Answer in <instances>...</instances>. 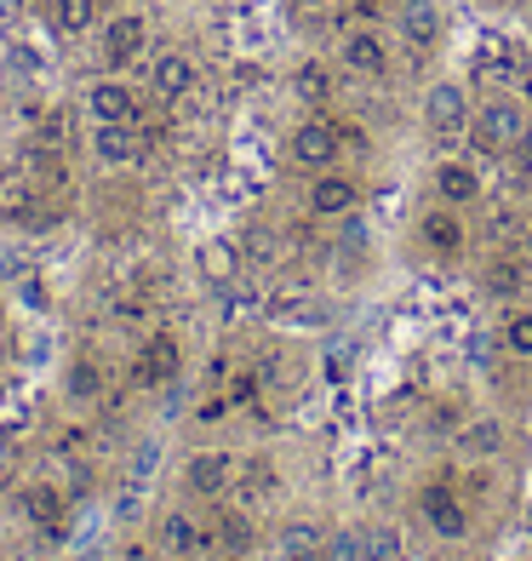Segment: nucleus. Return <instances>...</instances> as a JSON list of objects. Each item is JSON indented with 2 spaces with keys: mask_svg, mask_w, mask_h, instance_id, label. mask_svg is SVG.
Returning <instances> with one entry per match:
<instances>
[{
  "mask_svg": "<svg viewBox=\"0 0 532 561\" xmlns=\"http://www.w3.org/2000/svg\"><path fill=\"white\" fill-rule=\"evenodd\" d=\"M532 138V110L521 104V98L510 92H493L475 104V121H470V144L487 149V156H516V149H527Z\"/></svg>",
  "mask_w": 532,
  "mask_h": 561,
  "instance_id": "nucleus-1",
  "label": "nucleus"
},
{
  "mask_svg": "<svg viewBox=\"0 0 532 561\" xmlns=\"http://www.w3.org/2000/svg\"><path fill=\"white\" fill-rule=\"evenodd\" d=\"M287 156H292L303 172H326V167H338V156H344V133H338V121H326V115L298 121V126H292V138H287Z\"/></svg>",
  "mask_w": 532,
  "mask_h": 561,
  "instance_id": "nucleus-2",
  "label": "nucleus"
},
{
  "mask_svg": "<svg viewBox=\"0 0 532 561\" xmlns=\"http://www.w3.org/2000/svg\"><path fill=\"white\" fill-rule=\"evenodd\" d=\"M475 121V104L459 81H436L424 92V133L429 138H464Z\"/></svg>",
  "mask_w": 532,
  "mask_h": 561,
  "instance_id": "nucleus-3",
  "label": "nucleus"
},
{
  "mask_svg": "<svg viewBox=\"0 0 532 561\" xmlns=\"http://www.w3.org/2000/svg\"><path fill=\"white\" fill-rule=\"evenodd\" d=\"M338 64L349 75H361V81H384L390 75V41L378 30H367V23H355V30L338 35Z\"/></svg>",
  "mask_w": 532,
  "mask_h": 561,
  "instance_id": "nucleus-4",
  "label": "nucleus"
},
{
  "mask_svg": "<svg viewBox=\"0 0 532 561\" xmlns=\"http://www.w3.org/2000/svg\"><path fill=\"white\" fill-rule=\"evenodd\" d=\"M395 35L407 41L413 53H436V46L447 41V7H441V0H401Z\"/></svg>",
  "mask_w": 532,
  "mask_h": 561,
  "instance_id": "nucleus-5",
  "label": "nucleus"
},
{
  "mask_svg": "<svg viewBox=\"0 0 532 561\" xmlns=\"http://www.w3.org/2000/svg\"><path fill=\"white\" fill-rule=\"evenodd\" d=\"M418 516H424L429 533H436V539H447V545L470 539V510H464V499L452 493V488H441V481H429V488L418 493Z\"/></svg>",
  "mask_w": 532,
  "mask_h": 561,
  "instance_id": "nucleus-6",
  "label": "nucleus"
},
{
  "mask_svg": "<svg viewBox=\"0 0 532 561\" xmlns=\"http://www.w3.org/2000/svg\"><path fill=\"white\" fill-rule=\"evenodd\" d=\"M92 161L97 167H138L143 161V133H138V121H97L92 126Z\"/></svg>",
  "mask_w": 532,
  "mask_h": 561,
  "instance_id": "nucleus-7",
  "label": "nucleus"
},
{
  "mask_svg": "<svg viewBox=\"0 0 532 561\" xmlns=\"http://www.w3.org/2000/svg\"><path fill=\"white\" fill-rule=\"evenodd\" d=\"M143 46H149V18H143V12H115V18L104 23V35H97V53H104L109 69L138 64Z\"/></svg>",
  "mask_w": 532,
  "mask_h": 561,
  "instance_id": "nucleus-8",
  "label": "nucleus"
},
{
  "mask_svg": "<svg viewBox=\"0 0 532 561\" xmlns=\"http://www.w3.org/2000/svg\"><path fill=\"white\" fill-rule=\"evenodd\" d=\"M355 207H361V178L338 172V167L315 172V184H310V218H355Z\"/></svg>",
  "mask_w": 532,
  "mask_h": 561,
  "instance_id": "nucleus-9",
  "label": "nucleus"
},
{
  "mask_svg": "<svg viewBox=\"0 0 532 561\" xmlns=\"http://www.w3.org/2000/svg\"><path fill=\"white\" fill-rule=\"evenodd\" d=\"M235 476H241L235 453L212 447V453H195L189 465H184V488H189L195 499H223V493L235 488Z\"/></svg>",
  "mask_w": 532,
  "mask_h": 561,
  "instance_id": "nucleus-10",
  "label": "nucleus"
},
{
  "mask_svg": "<svg viewBox=\"0 0 532 561\" xmlns=\"http://www.w3.org/2000/svg\"><path fill=\"white\" fill-rule=\"evenodd\" d=\"M177 373H184V350H177V339H172V333H155V339L143 344V355L132 362L138 390H166Z\"/></svg>",
  "mask_w": 532,
  "mask_h": 561,
  "instance_id": "nucleus-11",
  "label": "nucleus"
},
{
  "mask_svg": "<svg viewBox=\"0 0 532 561\" xmlns=\"http://www.w3.org/2000/svg\"><path fill=\"white\" fill-rule=\"evenodd\" d=\"M429 184H436L441 207H475L481 190H487V178H481V167H470V161H436Z\"/></svg>",
  "mask_w": 532,
  "mask_h": 561,
  "instance_id": "nucleus-12",
  "label": "nucleus"
},
{
  "mask_svg": "<svg viewBox=\"0 0 532 561\" xmlns=\"http://www.w3.org/2000/svg\"><path fill=\"white\" fill-rule=\"evenodd\" d=\"M200 87V69L189 53H161L155 64H149V92L166 98V104H184V98Z\"/></svg>",
  "mask_w": 532,
  "mask_h": 561,
  "instance_id": "nucleus-13",
  "label": "nucleus"
},
{
  "mask_svg": "<svg viewBox=\"0 0 532 561\" xmlns=\"http://www.w3.org/2000/svg\"><path fill=\"white\" fill-rule=\"evenodd\" d=\"M418 241L429 252H441V259H459V252H464V218H459V207H429L418 218Z\"/></svg>",
  "mask_w": 532,
  "mask_h": 561,
  "instance_id": "nucleus-14",
  "label": "nucleus"
},
{
  "mask_svg": "<svg viewBox=\"0 0 532 561\" xmlns=\"http://www.w3.org/2000/svg\"><path fill=\"white\" fill-rule=\"evenodd\" d=\"M86 121H138V92L126 81H92L86 92Z\"/></svg>",
  "mask_w": 532,
  "mask_h": 561,
  "instance_id": "nucleus-15",
  "label": "nucleus"
},
{
  "mask_svg": "<svg viewBox=\"0 0 532 561\" xmlns=\"http://www.w3.org/2000/svg\"><path fill=\"white\" fill-rule=\"evenodd\" d=\"M155 539H161L166 556H189V561L212 545V539H207V527H200L195 516H184V510H166L161 527H155Z\"/></svg>",
  "mask_w": 532,
  "mask_h": 561,
  "instance_id": "nucleus-16",
  "label": "nucleus"
},
{
  "mask_svg": "<svg viewBox=\"0 0 532 561\" xmlns=\"http://www.w3.org/2000/svg\"><path fill=\"white\" fill-rule=\"evenodd\" d=\"M241 264H246V252L235 241H207L200 247V275L212 280V287H230V280H241Z\"/></svg>",
  "mask_w": 532,
  "mask_h": 561,
  "instance_id": "nucleus-17",
  "label": "nucleus"
},
{
  "mask_svg": "<svg viewBox=\"0 0 532 561\" xmlns=\"http://www.w3.org/2000/svg\"><path fill=\"white\" fill-rule=\"evenodd\" d=\"M452 447H459L464 458H498L504 453V424L498 419H470L459 436H452Z\"/></svg>",
  "mask_w": 532,
  "mask_h": 561,
  "instance_id": "nucleus-18",
  "label": "nucleus"
},
{
  "mask_svg": "<svg viewBox=\"0 0 532 561\" xmlns=\"http://www.w3.org/2000/svg\"><path fill=\"white\" fill-rule=\"evenodd\" d=\"M23 510H30V522L35 527H46V533H53V539H58V527H63V493L58 488H46V481H35V488H23Z\"/></svg>",
  "mask_w": 532,
  "mask_h": 561,
  "instance_id": "nucleus-19",
  "label": "nucleus"
},
{
  "mask_svg": "<svg viewBox=\"0 0 532 561\" xmlns=\"http://www.w3.org/2000/svg\"><path fill=\"white\" fill-rule=\"evenodd\" d=\"M326 533L315 522H287L281 527V561H321Z\"/></svg>",
  "mask_w": 532,
  "mask_h": 561,
  "instance_id": "nucleus-20",
  "label": "nucleus"
},
{
  "mask_svg": "<svg viewBox=\"0 0 532 561\" xmlns=\"http://www.w3.org/2000/svg\"><path fill=\"white\" fill-rule=\"evenodd\" d=\"M97 23V0H53V30L58 35H86Z\"/></svg>",
  "mask_w": 532,
  "mask_h": 561,
  "instance_id": "nucleus-21",
  "label": "nucleus"
},
{
  "mask_svg": "<svg viewBox=\"0 0 532 561\" xmlns=\"http://www.w3.org/2000/svg\"><path fill=\"white\" fill-rule=\"evenodd\" d=\"M498 344H504V355H521V362H532V310H510V316H504Z\"/></svg>",
  "mask_w": 532,
  "mask_h": 561,
  "instance_id": "nucleus-22",
  "label": "nucleus"
},
{
  "mask_svg": "<svg viewBox=\"0 0 532 561\" xmlns=\"http://www.w3.org/2000/svg\"><path fill=\"white\" fill-rule=\"evenodd\" d=\"M361 561H407V545H401L395 527H367L361 533Z\"/></svg>",
  "mask_w": 532,
  "mask_h": 561,
  "instance_id": "nucleus-23",
  "label": "nucleus"
},
{
  "mask_svg": "<svg viewBox=\"0 0 532 561\" xmlns=\"http://www.w3.org/2000/svg\"><path fill=\"white\" fill-rule=\"evenodd\" d=\"M292 87H298L303 104H326V98H333V69H326V64H303L292 75Z\"/></svg>",
  "mask_w": 532,
  "mask_h": 561,
  "instance_id": "nucleus-24",
  "label": "nucleus"
},
{
  "mask_svg": "<svg viewBox=\"0 0 532 561\" xmlns=\"http://www.w3.org/2000/svg\"><path fill=\"white\" fill-rule=\"evenodd\" d=\"M69 396L74 401H97V396H104V373H97L92 362H74L69 367Z\"/></svg>",
  "mask_w": 532,
  "mask_h": 561,
  "instance_id": "nucleus-25",
  "label": "nucleus"
},
{
  "mask_svg": "<svg viewBox=\"0 0 532 561\" xmlns=\"http://www.w3.org/2000/svg\"><path fill=\"white\" fill-rule=\"evenodd\" d=\"M321 561H361V533H355V527L326 533V550H321Z\"/></svg>",
  "mask_w": 532,
  "mask_h": 561,
  "instance_id": "nucleus-26",
  "label": "nucleus"
},
{
  "mask_svg": "<svg viewBox=\"0 0 532 561\" xmlns=\"http://www.w3.org/2000/svg\"><path fill=\"white\" fill-rule=\"evenodd\" d=\"M218 539H223V545H230V556H241V550L252 545V522L241 516V510H230V516H223V522H218Z\"/></svg>",
  "mask_w": 532,
  "mask_h": 561,
  "instance_id": "nucleus-27",
  "label": "nucleus"
},
{
  "mask_svg": "<svg viewBox=\"0 0 532 561\" xmlns=\"http://www.w3.org/2000/svg\"><path fill=\"white\" fill-rule=\"evenodd\" d=\"M275 488H281V481L269 476V465H246V470H241V493H246V499H269Z\"/></svg>",
  "mask_w": 532,
  "mask_h": 561,
  "instance_id": "nucleus-28",
  "label": "nucleus"
},
{
  "mask_svg": "<svg viewBox=\"0 0 532 561\" xmlns=\"http://www.w3.org/2000/svg\"><path fill=\"white\" fill-rule=\"evenodd\" d=\"M223 396H230V407H252V401H258V378H252V373H235Z\"/></svg>",
  "mask_w": 532,
  "mask_h": 561,
  "instance_id": "nucleus-29",
  "label": "nucleus"
},
{
  "mask_svg": "<svg viewBox=\"0 0 532 561\" xmlns=\"http://www.w3.org/2000/svg\"><path fill=\"white\" fill-rule=\"evenodd\" d=\"M223 413H230V396H212V401H200V407H195V419H200V424H218Z\"/></svg>",
  "mask_w": 532,
  "mask_h": 561,
  "instance_id": "nucleus-30",
  "label": "nucleus"
},
{
  "mask_svg": "<svg viewBox=\"0 0 532 561\" xmlns=\"http://www.w3.org/2000/svg\"><path fill=\"white\" fill-rule=\"evenodd\" d=\"M138 510H143V493H138V488H126L120 504H115V516H120V522H138Z\"/></svg>",
  "mask_w": 532,
  "mask_h": 561,
  "instance_id": "nucleus-31",
  "label": "nucleus"
},
{
  "mask_svg": "<svg viewBox=\"0 0 532 561\" xmlns=\"http://www.w3.org/2000/svg\"><path fill=\"white\" fill-rule=\"evenodd\" d=\"M521 270H527V264H521ZM521 270H516V264H498V270H493V293H516Z\"/></svg>",
  "mask_w": 532,
  "mask_h": 561,
  "instance_id": "nucleus-32",
  "label": "nucleus"
},
{
  "mask_svg": "<svg viewBox=\"0 0 532 561\" xmlns=\"http://www.w3.org/2000/svg\"><path fill=\"white\" fill-rule=\"evenodd\" d=\"M521 259L532 264V224H527V236H521Z\"/></svg>",
  "mask_w": 532,
  "mask_h": 561,
  "instance_id": "nucleus-33",
  "label": "nucleus"
},
{
  "mask_svg": "<svg viewBox=\"0 0 532 561\" xmlns=\"http://www.w3.org/2000/svg\"><path fill=\"white\" fill-rule=\"evenodd\" d=\"M166 561H189V556H166Z\"/></svg>",
  "mask_w": 532,
  "mask_h": 561,
  "instance_id": "nucleus-34",
  "label": "nucleus"
},
{
  "mask_svg": "<svg viewBox=\"0 0 532 561\" xmlns=\"http://www.w3.org/2000/svg\"><path fill=\"white\" fill-rule=\"evenodd\" d=\"M493 7H510V0H493Z\"/></svg>",
  "mask_w": 532,
  "mask_h": 561,
  "instance_id": "nucleus-35",
  "label": "nucleus"
},
{
  "mask_svg": "<svg viewBox=\"0 0 532 561\" xmlns=\"http://www.w3.org/2000/svg\"><path fill=\"white\" fill-rule=\"evenodd\" d=\"M527 35H532V18H527Z\"/></svg>",
  "mask_w": 532,
  "mask_h": 561,
  "instance_id": "nucleus-36",
  "label": "nucleus"
}]
</instances>
